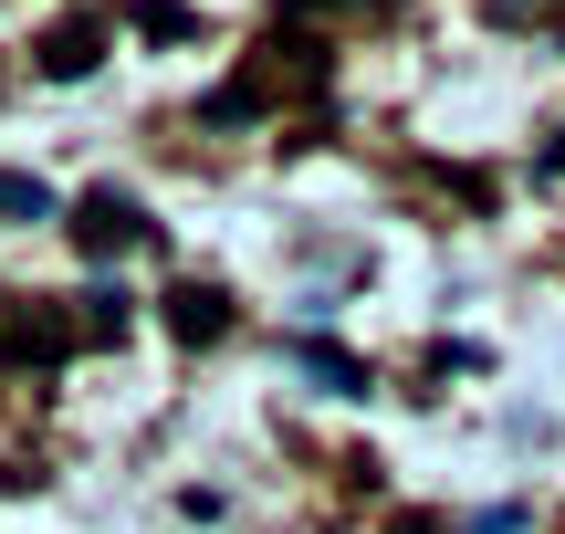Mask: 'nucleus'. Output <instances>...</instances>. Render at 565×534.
I'll return each mask as SVG.
<instances>
[{
    "label": "nucleus",
    "mask_w": 565,
    "mask_h": 534,
    "mask_svg": "<svg viewBox=\"0 0 565 534\" xmlns=\"http://www.w3.org/2000/svg\"><path fill=\"white\" fill-rule=\"evenodd\" d=\"M105 63V21H53V32H42V74L53 84H84Z\"/></svg>",
    "instance_id": "4"
},
{
    "label": "nucleus",
    "mask_w": 565,
    "mask_h": 534,
    "mask_svg": "<svg viewBox=\"0 0 565 534\" xmlns=\"http://www.w3.org/2000/svg\"><path fill=\"white\" fill-rule=\"evenodd\" d=\"M0 210H21V221H42V189H32V179H0Z\"/></svg>",
    "instance_id": "8"
},
{
    "label": "nucleus",
    "mask_w": 565,
    "mask_h": 534,
    "mask_svg": "<svg viewBox=\"0 0 565 534\" xmlns=\"http://www.w3.org/2000/svg\"><path fill=\"white\" fill-rule=\"evenodd\" d=\"M482 11H492V21H503V32H534V21H555V11H565V0H482Z\"/></svg>",
    "instance_id": "7"
},
{
    "label": "nucleus",
    "mask_w": 565,
    "mask_h": 534,
    "mask_svg": "<svg viewBox=\"0 0 565 534\" xmlns=\"http://www.w3.org/2000/svg\"><path fill=\"white\" fill-rule=\"evenodd\" d=\"M137 32H158V42H189V32H200V21H189L179 0H137Z\"/></svg>",
    "instance_id": "6"
},
{
    "label": "nucleus",
    "mask_w": 565,
    "mask_h": 534,
    "mask_svg": "<svg viewBox=\"0 0 565 534\" xmlns=\"http://www.w3.org/2000/svg\"><path fill=\"white\" fill-rule=\"evenodd\" d=\"M63 346H74V314H63V305H21V293H0V356H11V367H53Z\"/></svg>",
    "instance_id": "2"
},
{
    "label": "nucleus",
    "mask_w": 565,
    "mask_h": 534,
    "mask_svg": "<svg viewBox=\"0 0 565 534\" xmlns=\"http://www.w3.org/2000/svg\"><path fill=\"white\" fill-rule=\"evenodd\" d=\"M168 325H179L189 346H210V335L231 325V305H221V293H210V284H179V293H168Z\"/></svg>",
    "instance_id": "5"
},
{
    "label": "nucleus",
    "mask_w": 565,
    "mask_h": 534,
    "mask_svg": "<svg viewBox=\"0 0 565 534\" xmlns=\"http://www.w3.org/2000/svg\"><path fill=\"white\" fill-rule=\"evenodd\" d=\"M324 74H335V53L324 42H263V63H242V74L210 95V116H263V105H294V95H324Z\"/></svg>",
    "instance_id": "1"
},
{
    "label": "nucleus",
    "mask_w": 565,
    "mask_h": 534,
    "mask_svg": "<svg viewBox=\"0 0 565 534\" xmlns=\"http://www.w3.org/2000/svg\"><path fill=\"white\" fill-rule=\"evenodd\" d=\"M74 242L95 252V263H116V252L147 242V210L126 200V189H84V200H74Z\"/></svg>",
    "instance_id": "3"
}]
</instances>
